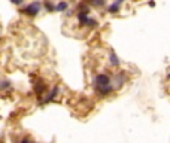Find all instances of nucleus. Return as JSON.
<instances>
[{
  "label": "nucleus",
  "instance_id": "4468645a",
  "mask_svg": "<svg viewBox=\"0 0 170 143\" xmlns=\"http://www.w3.org/2000/svg\"><path fill=\"white\" fill-rule=\"evenodd\" d=\"M115 2H118V3H124L125 0H115Z\"/></svg>",
  "mask_w": 170,
  "mask_h": 143
},
{
  "label": "nucleus",
  "instance_id": "423d86ee",
  "mask_svg": "<svg viewBox=\"0 0 170 143\" xmlns=\"http://www.w3.org/2000/svg\"><path fill=\"white\" fill-rule=\"evenodd\" d=\"M119 9H121V3L115 2V3H112V5L108 6V12H109V14H118Z\"/></svg>",
  "mask_w": 170,
  "mask_h": 143
},
{
  "label": "nucleus",
  "instance_id": "dca6fc26",
  "mask_svg": "<svg viewBox=\"0 0 170 143\" xmlns=\"http://www.w3.org/2000/svg\"><path fill=\"white\" fill-rule=\"evenodd\" d=\"M90 2H91V0H90Z\"/></svg>",
  "mask_w": 170,
  "mask_h": 143
},
{
  "label": "nucleus",
  "instance_id": "6e6552de",
  "mask_svg": "<svg viewBox=\"0 0 170 143\" xmlns=\"http://www.w3.org/2000/svg\"><path fill=\"white\" fill-rule=\"evenodd\" d=\"M34 91H36V94H40L45 91V84H42V82H37V84H34Z\"/></svg>",
  "mask_w": 170,
  "mask_h": 143
},
{
  "label": "nucleus",
  "instance_id": "7ed1b4c3",
  "mask_svg": "<svg viewBox=\"0 0 170 143\" xmlns=\"http://www.w3.org/2000/svg\"><path fill=\"white\" fill-rule=\"evenodd\" d=\"M113 90H115V86L112 84L104 85V86H96V91L100 94V95H109L111 93H113Z\"/></svg>",
  "mask_w": 170,
  "mask_h": 143
},
{
  "label": "nucleus",
  "instance_id": "f257e3e1",
  "mask_svg": "<svg viewBox=\"0 0 170 143\" xmlns=\"http://www.w3.org/2000/svg\"><path fill=\"white\" fill-rule=\"evenodd\" d=\"M40 8H42V3L39 0H36V2H32L30 5L24 6V9H21L19 12L24 15H28V17H36L40 12Z\"/></svg>",
  "mask_w": 170,
  "mask_h": 143
},
{
  "label": "nucleus",
  "instance_id": "9b49d317",
  "mask_svg": "<svg viewBox=\"0 0 170 143\" xmlns=\"http://www.w3.org/2000/svg\"><path fill=\"white\" fill-rule=\"evenodd\" d=\"M9 86H11V82H9V81H3V82H2V90H6Z\"/></svg>",
  "mask_w": 170,
  "mask_h": 143
},
{
  "label": "nucleus",
  "instance_id": "f03ea898",
  "mask_svg": "<svg viewBox=\"0 0 170 143\" xmlns=\"http://www.w3.org/2000/svg\"><path fill=\"white\" fill-rule=\"evenodd\" d=\"M112 84V79L109 75H104V73H100L94 78V88L96 86H104V85Z\"/></svg>",
  "mask_w": 170,
  "mask_h": 143
},
{
  "label": "nucleus",
  "instance_id": "f8f14e48",
  "mask_svg": "<svg viewBox=\"0 0 170 143\" xmlns=\"http://www.w3.org/2000/svg\"><path fill=\"white\" fill-rule=\"evenodd\" d=\"M23 2H24V0H11V3H14V5H17V6H19Z\"/></svg>",
  "mask_w": 170,
  "mask_h": 143
},
{
  "label": "nucleus",
  "instance_id": "39448f33",
  "mask_svg": "<svg viewBox=\"0 0 170 143\" xmlns=\"http://www.w3.org/2000/svg\"><path fill=\"white\" fill-rule=\"evenodd\" d=\"M109 63H111V66H113V67H118L119 66V58H118V55L115 54V51L111 49V54H109Z\"/></svg>",
  "mask_w": 170,
  "mask_h": 143
},
{
  "label": "nucleus",
  "instance_id": "1a4fd4ad",
  "mask_svg": "<svg viewBox=\"0 0 170 143\" xmlns=\"http://www.w3.org/2000/svg\"><path fill=\"white\" fill-rule=\"evenodd\" d=\"M91 5L96 8H103L106 5V0H91Z\"/></svg>",
  "mask_w": 170,
  "mask_h": 143
},
{
  "label": "nucleus",
  "instance_id": "0eeeda50",
  "mask_svg": "<svg viewBox=\"0 0 170 143\" xmlns=\"http://www.w3.org/2000/svg\"><path fill=\"white\" fill-rule=\"evenodd\" d=\"M55 6H57V8H55L57 12H64V11H67L69 3H67V2H60L58 5H55Z\"/></svg>",
  "mask_w": 170,
  "mask_h": 143
},
{
  "label": "nucleus",
  "instance_id": "20e7f679",
  "mask_svg": "<svg viewBox=\"0 0 170 143\" xmlns=\"http://www.w3.org/2000/svg\"><path fill=\"white\" fill-rule=\"evenodd\" d=\"M57 94H58V86H54L51 93L48 94V95H46V97H45V99H43L40 103H49V101H52L55 97H57Z\"/></svg>",
  "mask_w": 170,
  "mask_h": 143
},
{
  "label": "nucleus",
  "instance_id": "2eb2a0df",
  "mask_svg": "<svg viewBox=\"0 0 170 143\" xmlns=\"http://www.w3.org/2000/svg\"><path fill=\"white\" fill-rule=\"evenodd\" d=\"M167 79H170V73H169V75H167Z\"/></svg>",
  "mask_w": 170,
  "mask_h": 143
},
{
  "label": "nucleus",
  "instance_id": "ddd939ff",
  "mask_svg": "<svg viewBox=\"0 0 170 143\" xmlns=\"http://www.w3.org/2000/svg\"><path fill=\"white\" fill-rule=\"evenodd\" d=\"M148 6H149V8H155V2H154V0H151V2L148 3Z\"/></svg>",
  "mask_w": 170,
  "mask_h": 143
},
{
  "label": "nucleus",
  "instance_id": "9d476101",
  "mask_svg": "<svg viewBox=\"0 0 170 143\" xmlns=\"http://www.w3.org/2000/svg\"><path fill=\"white\" fill-rule=\"evenodd\" d=\"M55 8H57V6H54L51 2H48V0L45 2V9H46L48 12H54V11H55Z\"/></svg>",
  "mask_w": 170,
  "mask_h": 143
}]
</instances>
